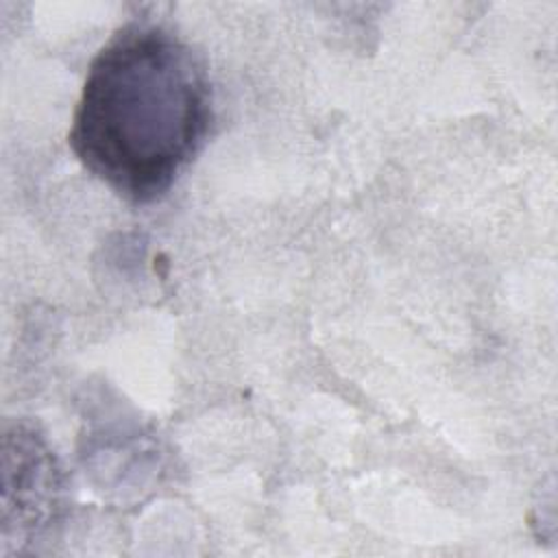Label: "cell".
<instances>
[{"label":"cell","mask_w":558,"mask_h":558,"mask_svg":"<svg viewBox=\"0 0 558 558\" xmlns=\"http://www.w3.org/2000/svg\"><path fill=\"white\" fill-rule=\"evenodd\" d=\"M4 527L17 525L20 538H31L50 521L61 506V471L46 442L31 429L17 427L4 436Z\"/></svg>","instance_id":"2"},{"label":"cell","mask_w":558,"mask_h":558,"mask_svg":"<svg viewBox=\"0 0 558 558\" xmlns=\"http://www.w3.org/2000/svg\"><path fill=\"white\" fill-rule=\"evenodd\" d=\"M209 124L211 89L196 52L161 24L131 22L89 63L70 146L116 194L146 205L172 187Z\"/></svg>","instance_id":"1"}]
</instances>
